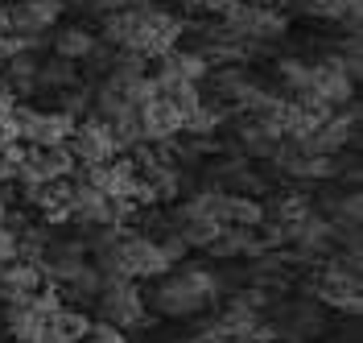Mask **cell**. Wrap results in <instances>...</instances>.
Masks as SVG:
<instances>
[{"mask_svg":"<svg viewBox=\"0 0 363 343\" xmlns=\"http://www.w3.org/2000/svg\"><path fill=\"white\" fill-rule=\"evenodd\" d=\"M219 294V277L206 273V269H178L174 277H165L157 290H153V310L165 319H190L199 315L211 298Z\"/></svg>","mask_w":363,"mask_h":343,"instance_id":"1","label":"cell"},{"mask_svg":"<svg viewBox=\"0 0 363 343\" xmlns=\"http://www.w3.org/2000/svg\"><path fill=\"white\" fill-rule=\"evenodd\" d=\"M297 104H326V108H342L355 99V79L339 67V58L330 62H310V75H306V87L294 92Z\"/></svg>","mask_w":363,"mask_h":343,"instance_id":"2","label":"cell"},{"mask_svg":"<svg viewBox=\"0 0 363 343\" xmlns=\"http://www.w3.org/2000/svg\"><path fill=\"white\" fill-rule=\"evenodd\" d=\"M99 319L128 331V327H140L145 322V298L136 290L133 277H112L104 273V285H99Z\"/></svg>","mask_w":363,"mask_h":343,"instance_id":"3","label":"cell"},{"mask_svg":"<svg viewBox=\"0 0 363 343\" xmlns=\"http://www.w3.org/2000/svg\"><path fill=\"white\" fill-rule=\"evenodd\" d=\"M314 298L335 306V310H347V315H359V273L355 269H342L339 261H330L322 277L314 281Z\"/></svg>","mask_w":363,"mask_h":343,"instance_id":"4","label":"cell"},{"mask_svg":"<svg viewBox=\"0 0 363 343\" xmlns=\"http://www.w3.org/2000/svg\"><path fill=\"white\" fill-rule=\"evenodd\" d=\"M67 149H70V158L83 161V165H104V161H112L116 153H120V149H116V141H112V133H108V124H104V120H95V116L83 120V124H74Z\"/></svg>","mask_w":363,"mask_h":343,"instance_id":"5","label":"cell"},{"mask_svg":"<svg viewBox=\"0 0 363 343\" xmlns=\"http://www.w3.org/2000/svg\"><path fill=\"white\" fill-rule=\"evenodd\" d=\"M136 116H140V141H149V145H174L178 141L182 112L169 99H149Z\"/></svg>","mask_w":363,"mask_h":343,"instance_id":"6","label":"cell"},{"mask_svg":"<svg viewBox=\"0 0 363 343\" xmlns=\"http://www.w3.org/2000/svg\"><path fill=\"white\" fill-rule=\"evenodd\" d=\"M58 13H62V0H17L9 9V25L21 38H42L45 29L58 21Z\"/></svg>","mask_w":363,"mask_h":343,"instance_id":"7","label":"cell"},{"mask_svg":"<svg viewBox=\"0 0 363 343\" xmlns=\"http://www.w3.org/2000/svg\"><path fill=\"white\" fill-rule=\"evenodd\" d=\"M42 281L45 277L33 261H21V256H17V261L0 265V298L13 302V306H17V302H29V298L42 290Z\"/></svg>","mask_w":363,"mask_h":343,"instance_id":"8","label":"cell"},{"mask_svg":"<svg viewBox=\"0 0 363 343\" xmlns=\"http://www.w3.org/2000/svg\"><path fill=\"white\" fill-rule=\"evenodd\" d=\"M70 219L87 224V228H104L112 224V199L91 183H74L70 186Z\"/></svg>","mask_w":363,"mask_h":343,"instance_id":"9","label":"cell"},{"mask_svg":"<svg viewBox=\"0 0 363 343\" xmlns=\"http://www.w3.org/2000/svg\"><path fill=\"white\" fill-rule=\"evenodd\" d=\"M25 203H33L50 224H67L70 219V178H54V183L25 186Z\"/></svg>","mask_w":363,"mask_h":343,"instance_id":"10","label":"cell"},{"mask_svg":"<svg viewBox=\"0 0 363 343\" xmlns=\"http://www.w3.org/2000/svg\"><path fill=\"white\" fill-rule=\"evenodd\" d=\"M206 252L211 256H256V252H264V240L256 236V228H231V224H223V232L206 244Z\"/></svg>","mask_w":363,"mask_h":343,"instance_id":"11","label":"cell"},{"mask_svg":"<svg viewBox=\"0 0 363 343\" xmlns=\"http://www.w3.org/2000/svg\"><path fill=\"white\" fill-rule=\"evenodd\" d=\"M45 322H50V319H42L29 302H17V306L9 302V306H4V319H0V327L9 331V339H13V343H29L45 327Z\"/></svg>","mask_w":363,"mask_h":343,"instance_id":"12","label":"cell"},{"mask_svg":"<svg viewBox=\"0 0 363 343\" xmlns=\"http://www.w3.org/2000/svg\"><path fill=\"white\" fill-rule=\"evenodd\" d=\"M223 224L231 228H260L264 224V207L248 195H227L223 190Z\"/></svg>","mask_w":363,"mask_h":343,"instance_id":"13","label":"cell"},{"mask_svg":"<svg viewBox=\"0 0 363 343\" xmlns=\"http://www.w3.org/2000/svg\"><path fill=\"white\" fill-rule=\"evenodd\" d=\"M99 285H104V273H99L95 265H87V261H83V265H79V269L62 281V290H58V294L74 298V302H95V298H99Z\"/></svg>","mask_w":363,"mask_h":343,"instance_id":"14","label":"cell"},{"mask_svg":"<svg viewBox=\"0 0 363 343\" xmlns=\"http://www.w3.org/2000/svg\"><path fill=\"white\" fill-rule=\"evenodd\" d=\"M140 178L149 183V190H153V199H161V203H174V199H178L182 174L174 170V165H169V161H157V165L140 170Z\"/></svg>","mask_w":363,"mask_h":343,"instance_id":"15","label":"cell"},{"mask_svg":"<svg viewBox=\"0 0 363 343\" xmlns=\"http://www.w3.org/2000/svg\"><path fill=\"white\" fill-rule=\"evenodd\" d=\"M277 145H281L277 133H269V129L256 124V120H244V129H240V149H244L248 158H272Z\"/></svg>","mask_w":363,"mask_h":343,"instance_id":"16","label":"cell"},{"mask_svg":"<svg viewBox=\"0 0 363 343\" xmlns=\"http://www.w3.org/2000/svg\"><path fill=\"white\" fill-rule=\"evenodd\" d=\"M54 50H58V58H87L91 50H95V38H91L83 25H67V29H58V38H54Z\"/></svg>","mask_w":363,"mask_h":343,"instance_id":"17","label":"cell"},{"mask_svg":"<svg viewBox=\"0 0 363 343\" xmlns=\"http://www.w3.org/2000/svg\"><path fill=\"white\" fill-rule=\"evenodd\" d=\"M264 215H272V224H297V219H306L310 215V203H306V195H297V190H285V195H277V203L264 211Z\"/></svg>","mask_w":363,"mask_h":343,"instance_id":"18","label":"cell"},{"mask_svg":"<svg viewBox=\"0 0 363 343\" xmlns=\"http://www.w3.org/2000/svg\"><path fill=\"white\" fill-rule=\"evenodd\" d=\"M161 62H165L169 70H178L182 79H190V83L206 79V70H211V67H206V58L199 54V50H169Z\"/></svg>","mask_w":363,"mask_h":343,"instance_id":"19","label":"cell"},{"mask_svg":"<svg viewBox=\"0 0 363 343\" xmlns=\"http://www.w3.org/2000/svg\"><path fill=\"white\" fill-rule=\"evenodd\" d=\"M79 83V75H74V62L70 58H50L38 67V87H58V92H67Z\"/></svg>","mask_w":363,"mask_h":343,"instance_id":"20","label":"cell"},{"mask_svg":"<svg viewBox=\"0 0 363 343\" xmlns=\"http://www.w3.org/2000/svg\"><path fill=\"white\" fill-rule=\"evenodd\" d=\"M219 120H223V112H219V108H206V104H199L194 112L182 116V133H190L194 141H206L215 129H219Z\"/></svg>","mask_w":363,"mask_h":343,"instance_id":"21","label":"cell"},{"mask_svg":"<svg viewBox=\"0 0 363 343\" xmlns=\"http://www.w3.org/2000/svg\"><path fill=\"white\" fill-rule=\"evenodd\" d=\"M50 322H54V331H58V335H67L70 343H83V339H87V331H91L87 310H79V306H74V310H70V306H62V310H58Z\"/></svg>","mask_w":363,"mask_h":343,"instance_id":"22","label":"cell"},{"mask_svg":"<svg viewBox=\"0 0 363 343\" xmlns=\"http://www.w3.org/2000/svg\"><path fill=\"white\" fill-rule=\"evenodd\" d=\"M178 224H182L178 236L186 240V249H206L223 232V224H215V219H178Z\"/></svg>","mask_w":363,"mask_h":343,"instance_id":"23","label":"cell"},{"mask_svg":"<svg viewBox=\"0 0 363 343\" xmlns=\"http://www.w3.org/2000/svg\"><path fill=\"white\" fill-rule=\"evenodd\" d=\"M133 29H136V9H120V13H108V17H104V38L120 50L128 46Z\"/></svg>","mask_w":363,"mask_h":343,"instance_id":"24","label":"cell"},{"mask_svg":"<svg viewBox=\"0 0 363 343\" xmlns=\"http://www.w3.org/2000/svg\"><path fill=\"white\" fill-rule=\"evenodd\" d=\"M297 13H301V17H326V21H339L342 4L339 0H297Z\"/></svg>","mask_w":363,"mask_h":343,"instance_id":"25","label":"cell"},{"mask_svg":"<svg viewBox=\"0 0 363 343\" xmlns=\"http://www.w3.org/2000/svg\"><path fill=\"white\" fill-rule=\"evenodd\" d=\"M29 306H33L42 319H54V315L62 310V294H58V285H45V290H38V294L29 298Z\"/></svg>","mask_w":363,"mask_h":343,"instance_id":"26","label":"cell"},{"mask_svg":"<svg viewBox=\"0 0 363 343\" xmlns=\"http://www.w3.org/2000/svg\"><path fill=\"white\" fill-rule=\"evenodd\" d=\"M58 112H67V116H74V120H79L83 112H91V92H83V87H67V92H62V108H58Z\"/></svg>","mask_w":363,"mask_h":343,"instance_id":"27","label":"cell"},{"mask_svg":"<svg viewBox=\"0 0 363 343\" xmlns=\"http://www.w3.org/2000/svg\"><path fill=\"white\" fill-rule=\"evenodd\" d=\"M306 75H310V62H301V58H285L281 62V79L289 83V92H301L306 87Z\"/></svg>","mask_w":363,"mask_h":343,"instance_id":"28","label":"cell"},{"mask_svg":"<svg viewBox=\"0 0 363 343\" xmlns=\"http://www.w3.org/2000/svg\"><path fill=\"white\" fill-rule=\"evenodd\" d=\"M87 339H95V343H128V335L120 331V327H112V322H91V331H87Z\"/></svg>","mask_w":363,"mask_h":343,"instance_id":"29","label":"cell"},{"mask_svg":"<svg viewBox=\"0 0 363 343\" xmlns=\"http://www.w3.org/2000/svg\"><path fill=\"white\" fill-rule=\"evenodd\" d=\"M157 249H161V256H165V261H169V265H182V256H186V240H182L178 232H169V236H165V240H157Z\"/></svg>","mask_w":363,"mask_h":343,"instance_id":"30","label":"cell"},{"mask_svg":"<svg viewBox=\"0 0 363 343\" xmlns=\"http://www.w3.org/2000/svg\"><path fill=\"white\" fill-rule=\"evenodd\" d=\"M9 261H17V236L0 224V265H9Z\"/></svg>","mask_w":363,"mask_h":343,"instance_id":"31","label":"cell"},{"mask_svg":"<svg viewBox=\"0 0 363 343\" xmlns=\"http://www.w3.org/2000/svg\"><path fill=\"white\" fill-rule=\"evenodd\" d=\"M83 4H87V9H95L99 17H108V13H120V9H128L133 0H83Z\"/></svg>","mask_w":363,"mask_h":343,"instance_id":"32","label":"cell"},{"mask_svg":"<svg viewBox=\"0 0 363 343\" xmlns=\"http://www.w3.org/2000/svg\"><path fill=\"white\" fill-rule=\"evenodd\" d=\"M13 141H21V137H17V124H13V116H9V112H0V149H4V145H13Z\"/></svg>","mask_w":363,"mask_h":343,"instance_id":"33","label":"cell"},{"mask_svg":"<svg viewBox=\"0 0 363 343\" xmlns=\"http://www.w3.org/2000/svg\"><path fill=\"white\" fill-rule=\"evenodd\" d=\"M0 33H13V25H9V4H0Z\"/></svg>","mask_w":363,"mask_h":343,"instance_id":"34","label":"cell"},{"mask_svg":"<svg viewBox=\"0 0 363 343\" xmlns=\"http://www.w3.org/2000/svg\"><path fill=\"white\" fill-rule=\"evenodd\" d=\"M182 9H190V13H203V0H178Z\"/></svg>","mask_w":363,"mask_h":343,"instance_id":"35","label":"cell"},{"mask_svg":"<svg viewBox=\"0 0 363 343\" xmlns=\"http://www.w3.org/2000/svg\"><path fill=\"white\" fill-rule=\"evenodd\" d=\"M87 343H95V339H87Z\"/></svg>","mask_w":363,"mask_h":343,"instance_id":"36","label":"cell"}]
</instances>
